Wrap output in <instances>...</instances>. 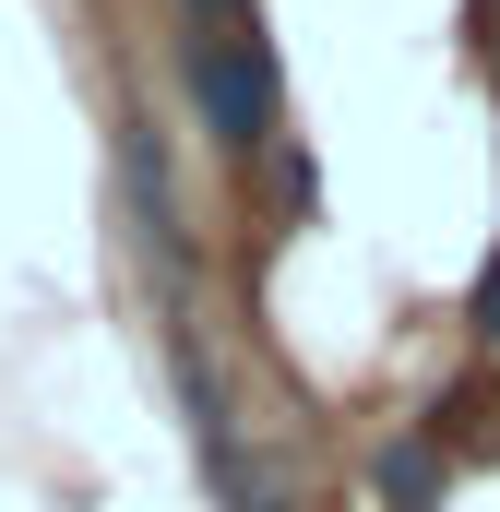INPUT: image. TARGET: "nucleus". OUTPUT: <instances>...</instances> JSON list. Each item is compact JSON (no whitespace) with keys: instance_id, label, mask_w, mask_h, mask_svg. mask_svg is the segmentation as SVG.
I'll return each mask as SVG.
<instances>
[{"instance_id":"nucleus-1","label":"nucleus","mask_w":500,"mask_h":512,"mask_svg":"<svg viewBox=\"0 0 500 512\" xmlns=\"http://www.w3.org/2000/svg\"><path fill=\"white\" fill-rule=\"evenodd\" d=\"M191 84H203V131L227 155H250L274 131V48H262V24H191Z\"/></svg>"},{"instance_id":"nucleus-2","label":"nucleus","mask_w":500,"mask_h":512,"mask_svg":"<svg viewBox=\"0 0 500 512\" xmlns=\"http://www.w3.org/2000/svg\"><path fill=\"white\" fill-rule=\"evenodd\" d=\"M370 489L381 512H441V429H393L370 453Z\"/></svg>"},{"instance_id":"nucleus-3","label":"nucleus","mask_w":500,"mask_h":512,"mask_svg":"<svg viewBox=\"0 0 500 512\" xmlns=\"http://www.w3.org/2000/svg\"><path fill=\"white\" fill-rule=\"evenodd\" d=\"M477 334L500 346V251H489V274H477Z\"/></svg>"},{"instance_id":"nucleus-4","label":"nucleus","mask_w":500,"mask_h":512,"mask_svg":"<svg viewBox=\"0 0 500 512\" xmlns=\"http://www.w3.org/2000/svg\"><path fill=\"white\" fill-rule=\"evenodd\" d=\"M191 24H250V0H179Z\"/></svg>"}]
</instances>
